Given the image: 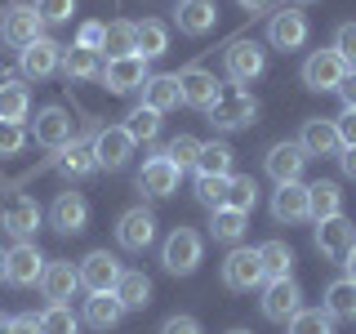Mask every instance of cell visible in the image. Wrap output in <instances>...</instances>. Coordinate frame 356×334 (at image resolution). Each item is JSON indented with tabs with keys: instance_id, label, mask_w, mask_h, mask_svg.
Masks as SVG:
<instances>
[{
	"instance_id": "6da1fadb",
	"label": "cell",
	"mask_w": 356,
	"mask_h": 334,
	"mask_svg": "<svg viewBox=\"0 0 356 334\" xmlns=\"http://www.w3.org/2000/svg\"><path fill=\"white\" fill-rule=\"evenodd\" d=\"M348 72L352 67L343 63V54L334 49H312L307 58H303V85L312 89V94H339V85L348 81Z\"/></svg>"
},
{
	"instance_id": "7a4b0ae2",
	"label": "cell",
	"mask_w": 356,
	"mask_h": 334,
	"mask_svg": "<svg viewBox=\"0 0 356 334\" xmlns=\"http://www.w3.org/2000/svg\"><path fill=\"white\" fill-rule=\"evenodd\" d=\"M254 116H259V103H254V94H245L241 85H222L218 98L209 103V120H214L218 129H250Z\"/></svg>"
},
{
	"instance_id": "3957f363",
	"label": "cell",
	"mask_w": 356,
	"mask_h": 334,
	"mask_svg": "<svg viewBox=\"0 0 356 334\" xmlns=\"http://www.w3.org/2000/svg\"><path fill=\"white\" fill-rule=\"evenodd\" d=\"M200 254H205V241H200V232H192V228H174L161 245V263H165V272H174V276H192L200 267Z\"/></svg>"
},
{
	"instance_id": "277c9868",
	"label": "cell",
	"mask_w": 356,
	"mask_h": 334,
	"mask_svg": "<svg viewBox=\"0 0 356 334\" xmlns=\"http://www.w3.org/2000/svg\"><path fill=\"white\" fill-rule=\"evenodd\" d=\"M263 281H267V276H263L259 250H250V245H232V254L222 259V285L236 289V294H250V289H259Z\"/></svg>"
},
{
	"instance_id": "5b68a950",
	"label": "cell",
	"mask_w": 356,
	"mask_h": 334,
	"mask_svg": "<svg viewBox=\"0 0 356 334\" xmlns=\"http://www.w3.org/2000/svg\"><path fill=\"white\" fill-rule=\"evenodd\" d=\"M307 14L303 9H276L272 18H267V45H272V49H281V54H289V49H303L307 45Z\"/></svg>"
},
{
	"instance_id": "8992f818",
	"label": "cell",
	"mask_w": 356,
	"mask_h": 334,
	"mask_svg": "<svg viewBox=\"0 0 356 334\" xmlns=\"http://www.w3.org/2000/svg\"><path fill=\"white\" fill-rule=\"evenodd\" d=\"M222 67H227V81L232 85H250V81H259V76H263L267 49H263L259 40H236V45H227V54H222Z\"/></svg>"
},
{
	"instance_id": "52a82bcc",
	"label": "cell",
	"mask_w": 356,
	"mask_h": 334,
	"mask_svg": "<svg viewBox=\"0 0 356 334\" xmlns=\"http://www.w3.org/2000/svg\"><path fill=\"white\" fill-rule=\"evenodd\" d=\"M0 36L14 49H27V45H36L44 36V18L36 14V5H14L0 14Z\"/></svg>"
},
{
	"instance_id": "ba28073f",
	"label": "cell",
	"mask_w": 356,
	"mask_h": 334,
	"mask_svg": "<svg viewBox=\"0 0 356 334\" xmlns=\"http://www.w3.org/2000/svg\"><path fill=\"white\" fill-rule=\"evenodd\" d=\"M76 272H81V285L89 289V294H111L125 267H120L116 254H107V250H89L85 259H81V267H76Z\"/></svg>"
},
{
	"instance_id": "9c48e42d",
	"label": "cell",
	"mask_w": 356,
	"mask_h": 334,
	"mask_svg": "<svg viewBox=\"0 0 356 334\" xmlns=\"http://www.w3.org/2000/svg\"><path fill=\"white\" fill-rule=\"evenodd\" d=\"M267 321H289L298 308H303V289H298L294 276H276V281H263V299H259Z\"/></svg>"
},
{
	"instance_id": "30bf717a",
	"label": "cell",
	"mask_w": 356,
	"mask_h": 334,
	"mask_svg": "<svg viewBox=\"0 0 356 334\" xmlns=\"http://www.w3.org/2000/svg\"><path fill=\"white\" fill-rule=\"evenodd\" d=\"M147 76H152L147 72V58H143V54H129V58H107L98 81H103L111 94H134V89L147 85Z\"/></svg>"
},
{
	"instance_id": "8fae6325",
	"label": "cell",
	"mask_w": 356,
	"mask_h": 334,
	"mask_svg": "<svg viewBox=\"0 0 356 334\" xmlns=\"http://www.w3.org/2000/svg\"><path fill=\"white\" fill-rule=\"evenodd\" d=\"M94 156H98V170H125L129 165V156H134V138H129V129L125 125H107V129H98L94 134Z\"/></svg>"
},
{
	"instance_id": "7c38bea8",
	"label": "cell",
	"mask_w": 356,
	"mask_h": 334,
	"mask_svg": "<svg viewBox=\"0 0 356 334\" xmlns=\"http://www.w3.org/2000/svg\"><path fill=\"white\" fill-rule=\"evenodd\" d=\"M116 241H120V250L143 254V250L156 241V214H152V209H143V205L125 209V214H120V223H116Z\"/></svg>"
},
{
	"instance_id": "4fadbf2b",
	"label": "cell",
	"mask_w": 356,
	"mask_h": 334,
	"mask_svg": "<svg viewBox=\"0 0 356 334\" xmlns=\"http://www.w3.org/2000/svg\"><path fill=\"white\" fill-rule=\"evenodd\" d=\"M44 276V254L31 241H18L14 250H5V281L9 285H40Z\"/></svg>"
},
{
	"instance_id": "5bb4252c",
	"label": "cell",
	"mask_w": 356,
	"mask_h": 334,
	"mask_svg": "<svg viewBox=\"0 0 356 334\" xmlns=\"http://www.w3.org/2000/svg\"><path fill=\"white\" fill-rule=\"evenodd\" d=\"M40 205L31 200L27 192H14L0 205V223H5V232L9 237H18V241H27V237H36V228H40Z\"/></svg>"
},
{
	"instance_id": "9a60e30c",
	"label": "cell",
	"mask_w": 356,
	"mask_h": 334,
	"mask_svg": "<svg viewBox=\"0 0 356 334\" xmlns=\"http://www.w3.org/2000/svg\"><path fill=\"white\" fill-rule=\"evenodd\" d=\"M298 148H303L307 156H321V161H330V156H343L339 125H334V120H325V116H312V120H303Z\"/></svg>"
},
{
	"instance_id": "2e32d148",
	"label": "cell",
	"mask_w": 356,
	"mask_h": 334,
	"mask_svg": "<svg viewBox=\"0 0 356 334\" xmlns=\"http://www.w3.org/2000/svg\"><path fill=\"white\" fill-rule=\"evenodd\" d=\"M49 223L63 237H81L89 228V200L81 192H58V200L49 205Z\"/></svg>"
},
{
	"instance_id": "e0dca14e",
	"label": "cell",
	"mask_w": 356,
	"mask_h": 334,
	"mask_svg": "<svg viewBox=\"0 0 356 334\" xmlns=\"http://www.w3.org/2000/svg\"><path fill=\"white\" fill-rule=\"evenodd\" d=\"M178 178H183V170L170 161L165 152H156V156H147L143 161V174H138V187L147 196H174L178 192Z\"/></svg>"
},
{
	"instance_id": "ac0fdd59",
	"label": "cell",
	"mask_w": 356,
	"mask_h": 334,
	"mask_svg": "<svg viewBox=\"0 0 356 334\" xmlns=\"http://www.w3.org/2000/svg\"><path fill=\"white\" fill-rule=\"evenodd\" d=\"M356 245V223H348V218H325V223H316V250L325 254L330 263H343L348 259V250Z\"/></svg>"
},
{
	"instance_id": "d6986e66",
	"label": "cell",
	"mask_w": 356,
	"mask_h": 334,
	"mask_svg": "<svg viewBox=\"0 0 356 334\" xmlns=\"http://www.w3.org/2000/svg\"><path fill=\"white\" fill-rule=\"evenodd\" d=\"M307 161H312V156L298 148V143H276V148L263 156L267 174L276 178V187H281V183H298V178H303V170H307Z\"/></svg>"
},
{
	"instance_id": "ffe728a7",
	"label": "cell",
	"mask_w": 356,
	"mask_h": 334,
	"mask_svg": "<svg viewBox=\"0 0 356 334\" xmlns=\"http://www.w3.org/2000/svg\"><path fill=\"white\" fill-rule=\"evenodd\" d=\"M31 138H36L40 148H49V152H63L67 143L76 138V125H72V116H67L63 107H44L40 116H36V129H31Z\"/></svg>"
},
{
	"instance_id": "44dd1931",
	"label": "cell",
	"mask_w": 356,
	"mask_h": 334,
	"mask_svg": "<svg viewBox=\"0 0 356 334\" xmlns=\"http://www.w3.org/2000/svg\"><path fill=\"white\" fill-rule=\"evenodd\" d=\"M272 218L294 228V223H307L312 218V205H307V187L303 183H281L272 192Z\"/></svg>"
},
{
	"instance_id": "7402d4cb",
	"label": "cell",
	"mask_w": 356,
	"mask_h": 334,
	"mask_svg": "<svg viewBox=\"0 0 356 334\" xmlns=\"http://www.w3.org/2000/svg\"><path fill=\"white\" fill-rule=\"evenodd\" d=\"M18 67H22V76H31V81H44V76H54L63 67V45L49 40V36H40L36 45H27V49H22Z\"/></svg>"
},
{
	"instance_id": "603a6c76",
	"label": "cell",
	"mask_w": 356,
	"mask_h": 334,
	"mask_svg": "<svg viewBox=\"0 0 356 334\" xmlns=\"http://www.w3.org/2000/svg\"><path fill=\"white\" fill-rule=\"evenodd\" d=\"M174 22H178L183 36H209L218 27V5L214 0H178Z\"/></svg>"
},
{
	"instance_id": "cb8c5ba5",
	"label": "cell",
	"mask_w": 356,
	"mask_h": 334,
	"mask_svg": "<svg viewBox=\"0 0 356 334\" xmlns=\"http://www.w3.org/2000/svg\"><path fill=\"white\" fill-rule=\"evenodd\" d=\"M40 289H44V299H49V303H67V299L81 289V272L72 267V259H54V263H44Z\"/></svg>"
},
{
	"instance_id": "d4e9b609",
	"label": "cell",
	"mask_w": 356,
	"mask_h": 334,
	"mask_svg": "<svg viewBox=\"0 0 356 334\" xmlns=\"http://www.w3.org/2000/svg\"><path fill=\"white\" fill-rule=\"evenodd\" d=\"M183 103V81H178V72H161V76H147V85H143V107L152 111H174Z\"/></svg>"
},
{
	"instance_id": "484cf974",
	"label": "cell",
	"mask_w": 356,
	"mask_h": 334,
	"mask_svg": "<svg viewBox=\"0 0 356 334\" xmlns=\"http://www.w3.org/2000/svg\"><path fill=\"white\" fill-rule=\"evenodd\" d=\"M178 81H183V103L187 107H200V111H209V103L218 98V76L214 72H205V67H187V72H178Z\"/></svg>"
},
{
	"instance_id": "4316f807",
	"label": "cell",
	"mask_w": 356,
	"mask_h": 334,
	"mask_svg": "<svg viewBox=\"0 0 356 334\" xmlns=\"http://www.w3.org/2000/svg\"><path fill=\"white\" fill-rule=\"evenodd\" d=\"M98 170V156H94V138H72L58 152V174L63 178H89Z\"/></svg>"
},
{
	"instance_id": "83f0119b",
	"label": "cell",
	"mask_w": 356,
	"mask_h": 334,
	"mask_svg": "<svg viewBox=\"0 0 356 334\" xmlns=\"http://www.w3.org/2000/svg\"><path fill=\"white\" fill-rule=\"evenodd\" d=\"M125 303L116 299V289L111 294H89L85 299V326H94V330H116L120 321H125Z\"/></svg>"
},
{
	"instance_id": "f1b7e54d",
	"label": "cell",
	"mask_w": 356,
	"mask_h": 334,
	"mask_svg": "<svg viewBox=\"0 0 356 334\" xmlns=\"http://www.w3.org/2000/svg\"><path fill=\"white\" fill-rule=\"evenodd\" d=\"M325 317L330 321H356V281L339 276L325 285Z\"/></svg>"
},
{
	"instance_id": "f546056e",
	"label": "cell",
	"mask_w": 356,
	"mask_h": 334,
	"mask_svg": "<svg viewBox=\"0 0 356 334\" xmlns=\"http://www.w3.org/2000/svg\"><path fill=\"white\" fill-rule=\"evenodd\" d=\"M307 205H312V218H316V223L339 218L343 214V187L330 183V178H321V183L307 187Z\"/></svg>"
},
{
	"instance_id": "4dcf8cb0",
	"label": "cell",
	"mask_w": 356,
	"mask_h": 334,
	"mask_svg": "<svg viewBox=\"0 0 356 334\" xmlns=\"http://www.w3.org/2000/svg\"><path fill=\"white\" fill-rule=\"evenodd\" d=\"M245 232H250V214H241V209H232V205L209 209V237H214V241L236 245Z\"/></svg>"
},
{
	"instance_id": "1f68e13d",
	"label": "cell",
	"mask_w": 356,
	"mask_h": 334,
	"mask_svg": "<svg viewBox=\"0 0 356 334\" xmlns=\"http://www.w3.org/2000/svg\"><path fill=\"white\" fill-rule=\"evenodd\" d=\"M63 76L67 81H94V76H103V54L81 49V45L63 49Z\"/></svg>"
},
{
	"instance_id": "d6a6232c",
	"label": "cell",
	"mask_w": 356,
	"mask_h": 334,
	"mask_svg": "<svg viewBox=\"0 0 356 334\" xmlns=\"http://www.w3.org/2000/svg\"><path fill=\"white\" fill-rule=\"evenodd\" d=\"M103 54L107 58H129L138 54V22H107L103 27Z\"/></svg>"
},
{
	"instance_id": "836d02e7",
	"label": "cell",
	"mask_w": 356,
	"mask_h": 334,
	"mask_svg": "<svg viewBox=\"0 0 356 334\" xmlns=\"http://www.w3.org/2000/svg\"><path fill=\"white\" fill-rule=\"evenodd\" d=\"M27 111H31L27 85H18V81L0 85V120H5V125H22V120H27Z\"/></svg>"
},
{
	"instance_id": "e575fe53",
	"label": "cell",
	"mask_w": 356,
	"mask_h": 334,
	"mask_svg": "<svg viewBox=\"0 0 356 334\" xmlns=\"http://www.w3.org/2000/svg\"><path fill=\"white\" fill-rule=\"evenodd\" d=\"M259 263H263V276L276 281V276H289L294 272V250L285 241H263L259 245Z\"/></svg>"
},
{
	"instance_id": "d590c367",
	"label": "cell",
	"mask_w": 356,
	"mask_h": 334,
	"mask_svg": "<svg viewBox=\"0 0 356 334\" xmlns=\"http://www.w3.org/2000/svg\"><path fill=\"white\" fill-rule=\"evenodd\" d=\"M116 299L125 308H147L152 303V281H147V272H134V267H125L120 272V281H116Z\"/></svg>"
},
{
	"instance_id": "8d00e7d4",
	"label": "cell",
	"mask_w": 356,
	"mask_h": 334,
	"mask_svg": "<svg viewBox=\"0 0 356 334\" xmlns=\"http://www.w3.org/2000/svg\"><path fill=\"white\" fill-rule=\"evenodd\" d=\"M232 152L227 143H205L196 156V178H218V174H232Z\"/></svg>"
},
{
	"instance_id": "74e56055",
	"label": "cell",
	"mask_w": 356,
	"mask_h": 334,
	"mask_svg": "<svg viewBox=\"0 0 356 334\" xmlns=\"http://www.w3.org/2000/svg\"><path fill=\"white\" fill-rule=\"evenodd\" d=\"M138 54L147 63L161 58V54H170V27H165V22H156V18L138 22Z\"/></svg>"
},
{
	"instance_id": "f35d334b",
	"label": "cell",
	"mask_w": 356,
	"mask_h": 334,
	"mask_svg": "<svg viewBox=\"0 0 356 334\" xmlns=\"http://www.w3.org/2000/svg\"><path fill=\"white\" fill-rule=\"evenodd\" d=\"M285 326H289V334H334V321L321 308H298Z\"/></svg>"
},
{
	"instance_id": "ab89813d",
	"label": "cell",
	"mask_w": 356,
	"mask_h": 334,
	"mask_svg": "<svg viewBox=\"0 0 356 334\" xmlns=\"http://www.w3.org/2000/svg\"><path fill=\"white\" fill-rule=\"evenodd\" d=\"M125 129H129V138H134V143H152L156 134H161V111H152V107H134Z\"/></svg>"
},
{
	"instance_id": "60d3db41",
	"label": "cell",
	"mask_w": 356,
	"mask_h": 334,
	"mask_svg": "<svg viewBox=\"0 0 356 334\" xmlns=\"http://www.w3.org/2000/svg\"><path fill=\"white\" fill-rule=\"evenodd\" d=\"M254 200H259V183H254L250 174H232V183H227V205L241 209V214H250Z\"/></svg>"
},
{
	"instance_id": "b9f144b4",
	"label": "cell",
	"mask_w": 356,
	"mask_h": 334,
	"mask_svg": "<svg viewBox=\"0 0 356 334\" xmlns=\"http://www.w3.org/2000/svg\"><path fill=\"white\" fill-rule=\"evenodd\" d=\"M227 183H232V174L196 178V200H200L205 209H222V205H227Z\"/></svg>"
},
{
	"instance_id": "7bdbcfd3",
	"label": "cell",
	"mask_w": 356,
	"mask_h": 334,
	"mask_svg": "<svg viewBox=\"0 0 356 334\" xmlns=\"http://www.w3.org/2000/svg\"><path fill=\"white\" fill-rule=\"evenodd\" d=\"M40 334H76V312L67 303H49L40 312Z\"/></svg>"
},
{
	"instance_id": "ee69618b",
	"label": "cell",
	"mask_w": 356,
	"mask_h": 334,
	"mask_svg": "<svg viewBox=\"0 0 356 334\" xmlns=\"http://www.w3.org/2000/svg\"><path fill=\"white\" fill-rule=\"evenodd\" d=\"M200 148H205L200 138H192V134H178V138H170V148H165V156H170V161L178 165V170H187V165L196 170V156H200Z\"/></svg>"
},
{
	"instance_id": "f6af8a7d",
	"label": "cell",
	"mask_w": 356,
	"mask_h": 334,
	"mask_svg": "<svg viewBox=\"0 0 356 334\" xmlns=\"http://www.w3.org/2000/svg\"><path fill=\"white\" fill-rule=\"evenodd\" d=\"M31 5H36V14L44 22H67L76 14V0H31Z\"/></svg>"
},
{
	"instance_id": "bcb514c9",
	"label": "cell",
	"mask_w": 356,
	"mask_h": 334,
	"mask_svg": "<svg viewBox=\"0 0 356 334\" xmlns=\"http://www.w3.org/2000/svg\"><path fill=\"white\" fill-rule=\"evenodd\" d=\"M22 148H27V129H22V125H5V120H0V156H18Z\"/></svg>"
},
{
	"instance_id": "7dc6e473",
	"label": "cell",
	"mask_w": 356,
	"mask_h": 334,
	"mask_svg": "<svg viewBox=\"0 0 356 334\" xmlns=\"http://www.w3.org/2000/svg\"><path fill=\"white\" fill-rule=\"evenodd\" d=\"M334 49L343 54L348 67H356V22H343V27L334 31Z\"/></svg>"
},
{
	"instance_id": "c3c4849f",
	"label": "cell",
	"mask_w": 356,
	"mask_h": 334,
	"mask_svg": "<svg viewBox=\"0 0 356 334\" xmlns=\"http://www.w3.org/2000/svg\"><path fill=\"white\" fill-rule=\"evenodd\" d=\"M5 330L9 334H40V317H36V312H18V317L5 321Z\"/></svg>"
},
{
	"instance_id": "681fc988",
	"label": "cell",
	"mask_w": 356,
	"mask_h": 334,
	"mask_svg": "<svg viewBox=\"0 0 356 334\" xmlns=\"http://www.w3.org/2000/svg\"><path fill=\"white\" fill-rule=\"evenodd\" d=\"M161 334H200V321L187 317V312H178V317H170V321L161 326Z\"/></svg>"
},
{
	"instance_id": "f907efd6",
	"label": "cell",
	"mask_w": 356,
	"mask_h": 334,
	"mask_svg": "<svg viewBox=\"0 0 356 334\" xmlns=\"http://www.w3.org/2000/svg\"><path fill=\"white\" fill-rule=\"evenodd\" d=\"M334 125H339L343 148H356V111H352V107H343V116H334Z\"/></svg>"
},
{
	"instance_id": "816d5d0a",
	"label": "cell",
	"mask_w": 356,
	"mask_h": 334,
	"mask_svg": "<svg viewBox=\"0 0 356 334\" xmlns=\"http://www.w3.org/2000/svg\"><path fill=\"white\" fill-rule=\"evenodd\" d=\"M76 45H81V49H98V54H103V22H85L81 36H76Z\"/></svg>"
},
{
	"instance_id": "f5cc1de1",
	"label": "cell",
	"mask_w": 356,
	"mask_h": 334,
	"mask_svg": "<svg viewBox=\"0 0 356 334\" xmlns=\"http://www.w3.org/2000/svg\"><path fill=\"white\" fill-rule=\"evenodd\" d=\"M339 94H343V107H352V111H356V67L348 72V81L339 85Z\"/></svg>"
},
{
	"instance_id": "db71d44e",
	"label": "cell",
	"mask_w": 356,
	"mask_h": 334,
	"mask_svg": "<svg viewBox=\"0 0 356 334\" xmlns=\"http://www.w3.org/2000/svg\"><path fill=\"white\" fill-rule=\"evenodd\" d=\"M339 165H343V174L356 183V148H343V156H339Z\"/></svg>"
},
{
	"instance_id": "11a10c76",
	"label": "cell",
	"mask_w": 356,
	"mask_h": 334,
	"mask_svg": "<svg viewBox=\"0 0 356 334\" xmlns=\"http://www.w3.org/2000/svg\"><path fill=\"white\" fill-rule=\"evenodd\" d=\"M241 9H250V14H263V9H272V0H241Z\"/></svg>"
},
{
	"instance_id": "9f6ffc18",
	"label": "cell",
	"mask_w": 356,
	"mask_h": 334,
	"mask_svg": "<svg viewBox=\"0 0 356 334\" xmlns=\"http://www.w3.org/2000/svg\"><path fill=\"white\" fill-rule=\"evenodd\" d=\"M343 272H348L352 281H356V245H352V250H348V259H343Z\"/></svg>"
},
{
	"instance_id": "6f0895ef",
	"label": "cell",
	"mask_w": 356,
	"mask_h": 334,
	"mask_svg": "<svg viewBox=\"0 0 356 334\" xmlns=\"http://www.w3.org/2000/svg\"><path fill=\"white\" fill-rule=\"evenodd\" d=\"M0 281H5V250H0Z\"/></svg>"
},
{
	"instance_id": "680465c9",
	"label": "cell",
	"mask_w": 356,
	"mask_h": 334,
	"mask_svg": "<svg viewBox=\"0 0 356 334\" xmlns=\"http://www.w3.org/2000/svg\"><path fill=\"white\" fill-rule=\"evenodd\" d=\"M0 85H9V76H5V63H0Z\"/></svg>"
},
{
	"instance_id": "91938a15",
	"label": "cell",
	"mask_w": 356,
	"mask_h": 334,
	"mask_svg": "<svg viewBox=\"0 0 356 334\" xmlns=\"http://www.w3.org/2000/svg\"><path fill=\"white\" fill-rule=\"evenodd\" d=\"M303 5H312V0H294V9H303Z\"/></svg>"
},
{
	"instance_id": "94428289",
	"label": "cell",
	"mask_w": 356,
	"mask_h": 334,
	"mask_svg": "<svg viewBox=\"0 0 356 334\" xmlns=\"http://www.w3.org/2000/svg\"><path fill=\"white\" fill-rule=\"evenodd\" d=\"M227 334H250V330H227Z\"/></svg>"
},
{
	"instance_id": "6125c7cd",
	"label": "cell",
	"mask_w": 356,
	"mask_h": 334,
	"mask_svg": "<svg viewBox=\"0 0 356 334\" xmlns=\"http://www.w3.org/2000/svg\"><path fill=\"white\" fill-rule=\"evenodd\" d=\"M0 334H9V330H5V321H0Z\"/></svg>"
}]
</instances>
